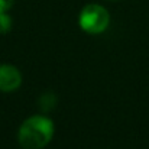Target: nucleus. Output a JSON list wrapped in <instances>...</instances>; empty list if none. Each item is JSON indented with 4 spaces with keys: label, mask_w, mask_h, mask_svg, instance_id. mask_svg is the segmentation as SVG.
I'll use <instances>...</instances> for the list:
<instances>
[{
    "label": "nucleus",
    "mask_w": 149,
    "mask_h": 149,
    "mask_svg": "<svg viewBox=\"0 0 149 149\" xmlns=\"http://www.w3.org/2000/svg\"><path fill=\"white\" fill-rule=\"evenodd\" d=\"M54 136V123L45 116H32L19 129V143L25 149H42Z\"/></svg>",
    "instance_id": "f257e3e1"
},
{
    "label": "nucleus",
    "mask_w": 149,
    "mask_h": 149,
    "mask_svg": "<svg viewBox=\"0 0 149 149\" xmlns=\"http://www.w3.org/2000/svg\"><path fill=\"white\" fill-rule=\"evenodd\" d=\"M109 12L100 4H88L80 13V26L88 33H101L109 26Z\"/></svg>",
    "instance_id": "f03ea898"
},
{
    "label": "nucleus",
    "mask_w": 149,
    "mask_h": 149,
    "mask_svg": "<svg viewBox=\"0 0 149 149\" xmlns=\"http://www.w3.org/2000/svg\"><path fill=\"white\" fill-rule=\"evenodd\" d=\"M22 83V75L19 70L9 64L0 65V90L1 91H15Z\"/></svg>",
    "instance_id": "7ed1b4c3"
},
{
    "label": "nucleus",
    "mask_w": 149,
    "mask_h": 149,
    "mask_svg": "<svg viewBox=\"0 0 149 149\" xmlns=\"http://www.w3.org/2000/svg\"><path fill=\"white\" fill-rule=\"evenodd\" d=\"M10 26H12V20H10V17H9L6 13H0V33H6V32H9Z\"/></svg>",
    "instance_id": "20e7f679"
},
{
    "label": "nucleus",
    "mask_w": 149,
    "mask_h": 149,
    "mask_svg": "<svg viewBox=\"0 0 149 149\" xmlns=\"http://www.w3.org/2000/svg\"><path fill=\"white\" fill-rule=\"evenodd\" d=\"M13 4V0H0V13H6Z\"/></svg>",
    "instance_id": "39448f33"
}]
</instances>
